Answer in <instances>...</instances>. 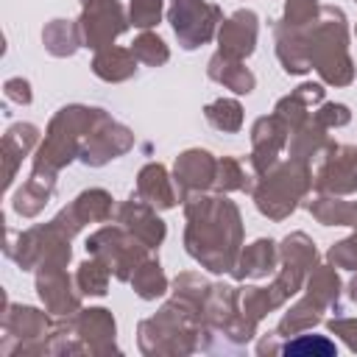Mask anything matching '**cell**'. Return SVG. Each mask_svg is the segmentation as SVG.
Listing matches in <instances>:
<instances>
[{
    "label": "cell",
    "instance_id": "obj_20",
    "mask_svg": "<svg viewBox=\"0 0 357 357\" xmlns=\"http://www.w3.org/2000/svg\"><path fill=\"white\" fill-rule=\"evenodd\" d=\"M134 195L142 198L145 204H151L153 209H173L176 201H181L173 176L159 162H148L137 173V190H134Z\"/></svg>",
    "mask_w": 357,
    "mask_h": 357
},
{
    "label": "cell",
    "instance_id": "obj_11",
    "mask_svg": "<svg viewBox=\"0 0 357 357\" xmlns=\"http://www.w3.org/2000/svg\"><path fill=\"white\" fill-rule=\"evenodd\" d=\"M312 187L329 195L357 192V148L329 142V148L321 153V165L312 176Z\"/></svg>",
    "mask_w": 357,
    "mask_h": 357
},
{
    "label": "cell",
    "instance_id": "obj_38",
    "mask_svg": "<svg viewBox=\"0 0 357 357\" xmlns=\"http://www.w3.org/2000/svg\"><path fill=\"white\" fill-rule=\"evenodd\" d=\"M131 50H134L137 61L151 64V67H159V64H165V61L170 59V50H167V45H165V39L156 36V33H151V31H142V33L131 42Z\"/></svg>",
    "mask_w": 357,
    "mask_h": 357
},
{
    "label": "cell",
    "instance_id": "obj_6",
    "mask_svg": "<svg viewBox=\"0 0 357 357\" xmlns=\"http://www.w3.org/2000/svg\"><path fill=\"white\" fill-rule=\"evenodd\" d=\"M70 234L56 223H42L31 226L22 234H14L8 229L6 240V254L22 268V271H36L42 265H67L70 262Z\"/></svg>",
    "mask_w": 357,
    "mask_h": 357
},
{
    "label": "cell",
    "instance_id": "obj_29",
    "mask_svg": "<svg viewBox=\"0 0 357 357\" xmlns=\"http://www.w3.org/2000/svg\"><path fill=\"white\" fill-rule=\"evenodd\" d=\"M42 42L50 56H59V59L73 56L78 47H84L78 20H50L42 31Z\"/></svg>",
    "mask_w": 357,
    "mask_h": 357
},
{
    "label": "cell",
    "instance_id": "obj_12",
    "mask_svg": "<svg viewBox=\"0 0 357 357\" xmlns=\"http://www.w3.org/2000/svg\"><path fill=\"white\" fill-rule=\"evenodd\" d=\"M131 148H134V134H131V128H126L123 123H117V120H112L106 112H100V117H98L92 134L86 137V142H84L78 159H81L84 165H89V167H100V165H106V162L123 156V153L131 151Z\"/></svg>",
    "mask_w": 357,
    "mask_h": 357
},
{
    "label": "cell",
    "instance_id": "obj_36",
    "mask_svg": "<svg viewBox=\"0 0 357 357\" xmlns=\"http://www.w3.org/2000/svg\"><path fill=\"white\" fill-rule=\"evenodd\" d=\"M257 181H251V176H245L243 165L234 156H223L218 159V173H215V192H234V190H245L251 192Z\"/></svg>",
    "mask_w": 357,
    "mask_h": 357
},
{
    "label": "cell",
    "instance_id": "obj_45",
    "mask_svg": "<svg viewBox=\"0 0 357 357\" xmlns=\"http://www.w3.org/2000/svg\"><path fill=\"white\" fill-rule=\"evenodd\" d=\"M3 89H6V98L14 100V103H20V106H28V103L33 100L31 84H28L25 78H8V81L3 84Z\"/></svg>",
    "mask_w": 357,
    "mask_h": 357
},
{
    "label": "cell",
    "instance_id": "obj_22",
    "mask_svg": "<svg viewBox=\"0 0 357 357\" xmlns=\"http://www.w3.org/2000/svg\"><path fill=\"white\" fill-rule=\"evenodd\" d=\"M273 39H276V56H279L284 73L301 75V73L310 70V61H307V28H296V25H287L284 20H279L273 25Z\"/></svg>",
    "mask_w": 357,
    "mask_h": 357
},
{
    "label": "cell",
    "instance_id": "obj_40",
    "mask_svg": "<svg viewBox=\"0 0 357 357\" xmlns=\"http://www.w3.org/2000/svg\"><path fill=\"white\" fill-rule=\"evenodd\" d=\"M162 20V0H131L128 3V22L134 28H153Z\"/></svg>",
    "mask_w": 357,
    "mask_h": 357
},
{
    "label": "cell",
    "instance_id": "obj_17",
    "mask_svg": "<svg viewBox=\"0 0 357 357\" xmlns=\"http://www.w3.org/2000/svg\"><path fill=\"white\" fill-rule=\"evenodd\" d=\"M70 321H73V329H75L78 340L86 346L89 354L117 351V343H114L117 326H114V318H112V312L106 307L78 310L75 315H70Z\"/></svg>",
    "mask_w": 357,
    "mask_h": 357
},
{
    "label": "cell",
    "instance_id": "obj_1",
    "mask_svg": "<svg viewBox=\"0 0 357 357\" xmlns=\"http://www.w3.org/2000/svg\"><path fill=\"white\" fill-rule=\"evenodd\" d=\"M184 248L212 273L234 268L243 245V218L226 192H192L184 198Z\"/></svg>",
    "mask_w": 357,
    "mask_h": 357
},
{
    "label": "cell",
    "instance_id": "obj_14",
    "mask_svg": "<svg viewBox=\"0 0 357 357\" xmlns=\"http://www.w3.org/2000/svg\"><path fill=\"white\" fill-rule=\"evenodd\" d=\"M290 126L273 112L265 117H257L251 126V170L254 176H262L279 162V153L287 148Z\"/></svg>",
    "mask_w": 357,
    "mask_h": 357
},
{
    "label": "cell",
    "instance_id": "obj_19",
    "mask_svg": "<svg viewBox=\"0 0 357 357\" xmlns=\"http://www.w3.org/2000/svg\"><path fill=\"white\" fill-rule=\"evenodd\" d=\"M117 223L126 226L134 237H139L148 248H159L165 234H167L165 220L156 215V209L137 195H131L128 201H123L117 206Z\"/></svg>",
    "mask_w": 357,
    "mask_h": 357
},
{
    "label": "cell",
    "instance_id": "obj_13",
    "mask_svg": "<svg viewBox=\"0 0 357 357\" xmlns=\"http://www.w3.org/2000/svg\"><path fill=\"white\" fill-rule=\"evenodd\" d=\"M36 293L45 301V310L59 315V318H70L81 310V290L78 284H73L67 265H42L36 268Z\"/></svg>",
    "mask_w": 357,
    "mask_h": 357
},
{
    "label": "cell",
    "instance_id": "obj_18",
    "mask_svg": "<svg viewBox=\"0 0 357 357\" xmlns=\"http://www.w3.org/2000/svg\"><path fill=\"white\" fill-rule=\"evenodd\" d=\"M257 31H259V17L251 8H237L218 28V50L231 59H248L257 47Z\"/></svg>",
    "mask_w": 357,
    "mask_h": 357
},
{
    "label": "cell",
    "instance_id": "obj_48",
    "mask_svg": "<svg viewBox=\"0 0 357 357\" xmlns=\"http://www.w3.org/2000/svg\"><path fill=\"white\" fill-rule=\"evenodd\" d=\"M354 31H357V28H354Z\"/></svg>",
    "mask_w": 357,
    "mask_h": 357
},
{
    "label": "cell",
    "instance_id": "obj_5",
    "mask_svg": "<svg viewBox=\"0 0 357 357\" xmlns=\"http://www.w3.org/2000/svg\"><path fill=\"white\" fill-rule=\"evenodd\" d=\"M312 190V170L310 162L301 159H284L276 162L271 170H265L262 176H257V184L251 190L257 209L271 218V220H284L287 215L296 212L298 201L307 198V192Z\"/></svg>",
    "mask_w": 357,
    "mask_h": 357
},
{
    "label": "cell",
    "instance_id": "obj_41",
    "mask_svg": "<svg viewBox=\"0 0 357 357\" xmlns=\"http://www.w3.org/2000/svg\"><path fill=\"white\" fill-rule=\"evenodd\" d=\"M321 6L318 0H287L284 3V22L296 25V28H307L318 20Z\"/></svg>",
    "mask_w": 357,
    "mask_h": 357
},
{
    "label": "cell",
    "instance_id": "obj_46",
    "mask_svg": "<svg viewBox=\"0 0 357 357\" xmlns=\"http://www.w3.org/2000/svg\"><path fill=\"white\" fill-rule=\"evenodd\" d=\"M349 296H351V301H357V276L349 282Z\"/></svg>",
    "mask_w": 357,
    "mask_h": 357
},
{
    "label": "cell",
    "instance_id": "obj_8",
    "mask_svg": "<svg viewBox=\"0 0 357 357\" xmlns=\"http://www.w3.org/2000/svg\"><path fill=\"white\" fill-rule=\"evenodd\" d=\"M50 329H53V324L42 310L6 301L0 351L6 357H14V354H45Z\"/></svg>",
    "mask_w": 357,
    "mask_h": 357
},
{
    "label": "cell",
    "instance_id": "obj_10",
    "mask_svg": "<svg viewBox=\"0 0 357 357\" xmlns=\"http://www.w3.org/2000/svg\"><path fill=\"white\" fill-rule=\"evenodd\" d=\"M128 25L131 22L117 0H86L78 17L81 42L84 47H92V50H103L114 45V39L128 31Z\"/></svg>",
    "mask_w": 357,
    "mask_h": 357
},
{
    "label": "cell",
    "instance_id": "obj_43",
    "mask_svg": "<svg viewBox=\"0 0 357 357\" xmlns=\"http://www.w3.org/2000/svg\"><path fill=\"white\" fill-rule=\"evenodd\" d=\"M312 117L324 126V128H340L351 120V112L346 103H321V109L312 112Z\"/></svg>",
    "mask_w": 357,
    "mask_h": 357
},
{
    "label": "cell",
    "instance_id": "obj_33",
    "mask_svg": "<svg viewBox=\"0 0 357 357\" xmlns=\"http://www.w3.org/2000/svg\"><path fill=\"white\" fill-rule=\"evenodd\" d=\"M131 287H134V293H137L139 298H145V301H153V298H159L162 293H167V276H165L159 259H153V257L142 259L139 268H137L134 276H131Z\"/></svg>",
    "mask_w": 357,
    "mask_h": 357
},
{
    "label": "cell",
    "instance_id": "obj_25",
    "mask_svg": "<svg viewBox=\"0 0 357 357\" xmlns=\"http://www.w3.org/2000/svg\"><path fill=\"white\" fill-rule=\"evenodd\" d=\"M92 73L109 84H120V81H128L134 73H137V56L131 47H117V45H109L103 50H95V59H92Z\"/></svg>",
    "mask_w": 357,
    "mask_h": 357
},
{
    "label": "cell",
    "instance_id": "obj_3",
    "mask_svg": "<svg viewBox=\"0 0 357 357\" xmlns=\"http://www.w3.org/2000/svg\"><path fill=\"white\" fill-rule=\"evenodd\" d=\"M100 112L103 109L81 106V103H70V106L59 109L53 114L47 131H45V142L36 148L31 170L56 176L61 167H67L73 159H78V153H81L86 137L92 134Z\"/></svg>",
    "mask_w": 357,
    "mask_h": 357
},
{
    "label": "cell",
    "instance_id": "obj_31",
    "mask_svg": "<svg viewBox=\"0 0 357 357\" xmlns=\"http://www.w3.org/2000/svg\"><path fill=\"white\" fill-rule=\"evenodd\" d=\"M307 296H312L315 301H321L326 310H340V279L335 273V265H315L307 273Z\"/></svg>",
    "mask_w": 357,
    "mask_h": 357
},
{
    "label": "cell",
    "instance_id": "obj_30",
    "mask_svg": "<svg viewBox=\"0 0 357 357\" xmlns=\"http://www.w3.org/2000/svg\"><path fill=\"white\" fill-rule=\"evenodd\" d=\"M324 310H326V307H324L321 301H315L312 296L304 293V298L296 301V304L282 315V321H279V326H276V337H287V335H298V332H304V329H312L315 324H321Z\"/></svg>",
    "mask_w": 357,
    "mask_h": 357
},
{
    "label": "cell",
    "instance_id": "obj_27",
    "mask_svg": "<svg viewBox=\"0 0 357 357\" xmlns=\"http://www.w3.org/2000/svg\"><path fill=\"white\" fill-rule=\"evenodd\" d=\"M329 137H326V128L310 114L301 126H296L290 131V139H287V153L290 159H301V162H312L315 156H321L326 148H329Z\"/></svg>",
    "mask_w": 357,
    "mask_h": 357
},
{
    "label": "cell",
    "instance_id": "obj_42",
    "mask_svg": "<svg viewBox=\"0 0 357 357\" xmlns=\"http://www.w3.org/2000/svg\"><path fill=\"white\" fill-rule=\"evenodd\" d=\"M326 262L335 265V268L357 271V226H354V231H351L346 240L335 243V245L326 251Z\"/></svg>",
    "mask_w": 357,
    "mask_h": 357
},
{
    "label": "cell",
    "instance_id": "obj_47",
    "mask_svg": "<svg viewBox=\"0 0 357 357\" xmlns=\"http://www.w3.org/2000/svg\"><path fill=\"white\" fill-rule=\"evenodd\" d=\"M81 3H86V0H81Z\"/></svg>",
    "mask_w": 357,
    "mask_h": 357
},
{
    "label": "cell",
    "instance_id": "obj_9",
    "mask_svg": "<svg viewBox=\"0 0 357 357\" xmlns=\"http://www.w3.org/2000/svg\"><path fill=\"white\" fill-rule=\"evenodd\" d=\"M167 20L178 36L184 50H195L215 36L218 22H223V11L206 0H170Z\"/></svg>",
    "mask_w": 357,
    "mask_h": 357
},
{
    "label": "cell",
    "instance_id": "obj_23",
    "mask_svg": "<svg viewBox=\"0 0 357 357\" xmlns=\"http://www.w3.org/2000/svg\"><path fill=\"white\" fill-rule=\"evenodd\" d=\"M36 142H39V128L33 123L8 126V131L3 134V184L6 187H11L22 156H28Z\"/></svg>",
    "mask_w": 357,
    "mask_h": 357
},
{
    "label": "cell",
    "instance_id": "obj_39",
    "mask_svg": "<svg viewBox=\"0 0 357 357\" xmlns=\"http://www.w3.org/2000/svg\"><path fill=\"white\" fill-rule=\"evenodd\" d=\"M282 351L284 354H312V357H332L335 354V343L332 340H326V337H321V335H301L298 332V337L296 340H287L284 346H282Z\"/></svg>",
    "mask_w": 357,
    "mask_h": 357
},
{
    "label": "cell",
    "instance_id": "obj_44",
    "mask_svg": "<svg viewBox=\"0 0 357 357\" xmlns=\"http://www.w3.org/2000/svg\"><path fill=\"white\" fill-rule=\"evenodd\" d=\"M329 332L340 335L346 340V346L351 351H357V318H332L329 321Z\"/></svg>",
    "mask_w": 357,
    "mask_h": 357
},
{
    "label": "cell",
    "instance_id": "obj_15",
    "mask_svg": "<svg viewBox=\"0 0 357 357\" xmlns=\"http://www.w3.org/2000/svg\"><path fill=\"white\" fill-rule=\"evenodd\" d=\"M215 173H218V159L204 151V148H190L176 156L173 165V181L178 190V198L184 201L192 192H206L215 187Z\"/></svg>",
    "mask_w": 357,
    "mask_h": 357
},
{
    "label": "cell",
    "instance_id": "obj_32",
    "mask_svg": "<svg viewBox=\"0 0 357 357\" xmlns=\"http://www.w3.org/2000/svg\"><path fill=\"white\" fill-rule=\"evenodd\" d=\"M307 209L324 226H351V201H343V195L318 192L307 201Z\"/></svg>",
    "mask_w": 357,
    "mask_h": 357
},
{
    "label": "cell",
    "instance_id": "obj_26",
    "mask_svg": "<svg viewBox=\"0 0 357 357\" xmlns=\"http://www.w3.org/2000/svg\"><path fill=\"white\" fill-rule=\"evenodd\" d=\"M206 75H209L212 81L223 84L226 89L237 92V95H248V92L254 89V84H257L254 73H251V70L243 64V59L223 56L220 50H218V53L209 59V64H206Z\"/></svg>",
    "mask_w": 357,
    "mask_h": 357
},
{
    "label": "cell",
    "instance_id": "obj_37",
    "mask_svg": "<svg viewBox=\"0 0 357 357\" xmlns=\"http://www.w3.org/2000/svg\"><path fill=\"white\" fill-rule=\"evenodd\" d=\"M209 290H212V282H206L201 273H192V271L178 273L176 282H173V296L181 298V301L195 304L198 310H204V301H206Z\"/></svg>",
    "mask_w": 357,
    "mask_h": 357
},
{
    "label": "cell",
    "instance_id": "obj_4",
    "mask_svg": "<svg viewBox=\"0 0 357 357\" xmlns=\"http://www.w3.org/2000/svg\"><path fill=\"white\" fill-rule=\"evenodd\" d=\"M201 310L173 296L153 318L139 324V349L145 354H190L201 343Z\"/></svg>",
    "mask_w": 357,
    "mask_h": 357
},
{
    "label": "cell",
    "instance_id": "obj_16",
    "mask_svg": "<svg viewBox=\"0 0 357 357\" xmlns=\"http://www.w3.org/2000/svg\"><path fill=\"white\" fill-rule=\"evenodd\" d=\"M112 215H114V198L106 190L92 187V190H84L81 195H75V201L70 206H64L53 220L70 237H75L86 223H103Z\"/></svg>",
    "mask_w": 357,
    "mask_h": 357
},
{
    "label": "cell",
    "instance_id": "obj_35",
    "mask_svg": "<svg viewBox=\"0 0 357 357\" xmlns=\"http://www.w3.org/2000/svg\"><path fill=\"white\" fill-rule=\"evenodd\" d=\"M109 273L112 271L106 268V262H100L98 257H89V259H84L78 265L75 284H78V290L84 296H103L109 290Z\"/></svg>",
    "mask_w": 357,
    "mask_h": 357
},
{
    "label": "cell",
    "instance_id": "obj_28",
    "mask_svg": "<svg viewBox=\"0 0 357 357\" xmlns=\"http://www.w3.org/2000/svg\"><path fill=\"white\" fill-rule=\"evenodd\" d=\"M312 103H324V86L321 84H301L296 86L290 95H284L279 103H276V114L290 126V131L296 126H301L307 117H310V106Z\"/></svg>",
    "mask_w": 357,
    "mask_h": 357
},
{
    "label": "cell",
    "instance_id": "obj_7",
    "mask_svg": "<svg viewBox=\"0 0 357 357\" xmlns=\"http://www.w3.org/2000/svg\"><path fill=\"white\" fill-rule=\"evenodd\" d=\"M89 257H98L106 262V268L114 273L120 282H131L134 271L139 268L142 259H148V245L134 237L126 226H103L86 240Z\"/></svg>",
    "mask_w": 357,
    "mask_h": 357
},
{
    "label": "cell",
    "instance_id": "obj_2",
    "mask_svg": "<svg viewBox=\"0 0 357 357\" xmlns=\"http://www.w3.org/2000/svg\"><path fill=\"white\" fill-rule=\"evenodd\" d=\"M307 61L329 86H349L354 64L349 56V22L335 6H321V14L307 25Z\"/></svg>",
    "mask_w": 357,
    "mask_h": 357
},
{
    "label": "cell",
    "instance_id": "obj_34",
    "mask_svg": "<svg viewBox=\"0 0 357 357\" xmlns=\"http://www.w3.org/2000/svg\"><path fill=\"white\" fill-rule=\"evenodd\" d=\"M204 117H206L218 131H226V134H234V131L243 128V106H240V100H234V98H218V100L206 103Z\"/></svg>",
    "mask_w": 357,
    "mask_h": 357
},
{
    "label": "cell",
    "instance_id": "obj_21",
    "mask_svg": "<svg viewBox=\"0 0 357 357\" xmlns=\"http://www.w3.org/2000/svg\"><path fill=\"white\" fill-rule=\"evenodd\" d=\"M279 265V245L268 237H259L254 240L251 245L240 248V257L231 268V276L237 282L243 279H265L268 273H273Z\"/></svg>",
    "mask_w": 357,
    "mask_h": 357
},
{
    "label": "cell",
    "instance_id": "obj_24",
    "mask_svg": "<svg viewBox=\"0 0 357 357\" xmlns=\"http://www.w3.org/2000/svg\"><path fill=\"white\" fill-rule=\"evenodd\" d=\"M53 190H56V176L31 170V176L25 178V184L14 192V201H11L14 204V212L22 215V218H36L45 209V204L50 201Z\"/></svg>",
    "mask_w": 357,
    "mask_h": 357
}]
</instances>
